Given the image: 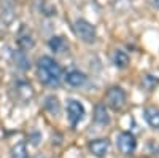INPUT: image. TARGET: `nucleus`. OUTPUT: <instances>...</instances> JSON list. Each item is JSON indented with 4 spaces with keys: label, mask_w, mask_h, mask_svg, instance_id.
<instances>
[{
    "label": "nucleus",
    "mask_w": 159,
    "mask_h": 158,
    "mask_svg": "<svg viewBox=\"0 0 159 158\" xmlns=\"http://www.w3.org/2000/svg\"><path fill=\"white\" fill-rule=\"evenodd\" d=\"M37 72L40 82L48 86H59L64 77V70L57 61H54L51 56H42L37 62Z\"/></svg>",
    "instance_id": "1"
},
{
    "label": "nucleus",
    "mask_w": 159,
    "mask_h": 158,
    "mask_svg": "<svg viewBox=\"0 0 159 158\" xmlns=\"http://www.w3.org/2000/svg\"><path fill=\"white\" fill-rule=\"evenodd\" d=\"M73 31H75V35L84 43H94L97 38L96 27L86 19H76L73 22Z\"/></svg>",
    "instance_id": "2"
},
{
    "label": "nucleus",
    "mask_w": 159,
    "mask_h": 158,
    "mask_svg": "<svg viewBox=\"0 0 159 158\" xmlns=\"http://www.w3.org/2000/svg\"><path fill=\"white\" fill-rule=\"evenodd\" d=\"M105 101H107V105L115 110H119L124 107L126 104V93L123 88L119 86H113L107 91V94H105Z\"/></svg>",
    "instance_id": "3"
},
{
    "label": "nucleus",
    "mask_w": 159,
    "mask_h": 158,
    "mask_svg": "<svg viewBox=\"0 0 159 158\" xmlns=\"http://www.w3.org/2000/svg\"><path fill=\"white\" fill-rule=\"evenodd\" d=\"M86 110H84V105L76 101V99H69L67 101V118L72 126H76L80 122L83 120Z\"/></svg>",
    "instance_id": "4"
},
{
    "label": "nucleus",
    "mask_w": 159,
    "mask_h": 158,
    "mask_svg": "<svg viewBox=\"0 0 159 158\" xmlns=\"http://www.w3.org/2000/svg\"><path fill=\"white\" fill-rule=\"evenodd\" d=\"M118 149L121 153L124 155H132L135 152V147H137V141H135V136L132 133H127V131H123L119 133L118 136Z\"/></svg>",
    "instance_id": "5"
},
{
    "label": "nucleus",
    "mask_w": 159,
    "mask_h": 158,
    "mask_svg": "<svg viewBox=\"0 0 159 158\" xmlns=\"http://www.w3.org/2000/svg\"><path fill=\"white\" fill-rule=\"evenodd\" d=\"M89 152L94 155V156H97V158H103L105 155L108 153V150H110V141L108 139H94V141H91L89 142Z\"/></svg>",
    "instance_id": "6"
},
{
    "label": "nucleus",
    "mask_w": 159,
    "mask_h": 158,
    "mask_svg": "<svg viewBox=\"0 0 159 158\" xmlns=\"http://www.w3.org/2000/svg\"><path fill=\"white\" fill-rule=\"evenodd\" d=\"M65 82H67V85H70V86H73V88H80V86H83L84 83H86V80H88V77L83 74V72H80V70H76V69H72V70H69L67 74H65Z\"/></svg>",
    "instance_id": "7"
},
{
    "label": "nucleus",
    "mask_w": 159,
    "mask_h": 158,
    "mask_svg": "<svg viewBox=\"0 0 159 158\" xmlns=\"http://www.w3.org/2000/svg\"><path fill=\"white\" fill-rule=\"evenodd\" d=\"M16 96L22 102H29L34 98V89L27 82H18L16 83Z\"/></svg>",
    "instance_id": "8"
},
{
    "label": "nucleus",
    "mask_w": 159,
    "mask_h": 158,
    "mask_svg": "<svg viewBox=\"0 0 159 158\" xmlns=\"http://www.w3.org/2000/svg\"><path fill=\"white\" fill-rule=\"evenodd\" d=\"M94 122L100 126H105L110 123V115L107 110V105L105 104H97L94 109Z\"/></svg>",
    "instance_id": "9"
},
{
    "label": "nucleus",
    "mask_w": 159,
    "mask_h": 158,
    "mask_svg": "<svg viewBox=\"0 0 159 158\" xmlns=\"http://www.w3.org/2000/svg\"><path fill=\"white\" fill-rule=\"evenodd\" d=\"M145 120L151 128H159V109L156 107H147L143 110Z\"/></svg>",
    "instance_id": "10"
},
{
    "label": "nucleus",
    "mask_w": 159,
    "mask_h": 158,
    "mask_svg": "<svg viewBox=\"0 0 159 158\" xmlns=\"http://www.w3.org/2000/svg\"><path fill=\"white\" fill-rule=\"evenodd\" d=\"M13 59H15V65L21 70H27L30 67V62H29L27 56H25L24 50H18V51L13 53Z\"/></svg>",
    "instance_id": "11"
},
{
    "label": "nucleus",
    "mask_w": 159,
    "mask_h": 158,
    "mask_svg": "<svg viewBox=\"0 0 159 158\" xmlns=\"http://www.w3.org/2000/svg\"><path fill=\"white\" fill-rule=\"evenodd\" d=\"M45 109H46L51 115H59V112H61L59 99H57L56 96H52V94L46 96V99H45Z\"/></svg>",
    "instance_id": "12"
},
{
    "label": "nucleus",
    "mask_w": 159,
    "mask_h": 158,
    "mask_svg": "<svg viewBox=\"0 0 159 158\" xmlns=\"http://www.w3.org/2000/svg\"><path fill=\"white\" fill-rule=\"evenodd\" d=\"M11 158H29V153H27V146H25L24 141H19L16 142L11 149V153H10Z\"/></svg>",
    "instance_id": "13"
},
{
    "label": "nucleus",
    "mask_w": 159,
    "mask_h": 158,
    "mask_svg": "<svg viewBox=\"0 0 159 158\" xmlns=\"http://www.w3.org/2000/svg\"><path fill=\"white\" fill-rule=\"evenodd\" d=\"M113 64L116 65V67H119V69L127 67V64H129L127 53L123 51V50H116V51L113 53Z\"/></svg>",
    "instance_id": "14"
},
{
    "label": "nucleus",
    "mask_w": 159,
    "mask_h": 158,
    "mask_svg": "<svg viewBox=\"0 0 159 158\" xmlns=\"http://www.w3.org/2000/svg\"><path fill=\"white\" fill-rule=\"evenodd\" d=\"M48 45L54 53H62V51H65V48H67V42L64 40V37H52Z\"/></svg>",
    "instance_id": "15"
},
{
    "label": "nucleus",
    "mask_w": 159,
    "mask_h": 158,
    "mask_svg": "<svg viewBox=\"0 0 159 158\" xmlns=\"http://www.w3.org/2000/svg\"><path fill=\"white\" fill-rule=\"evenodd\" d=\"M18 43H19V48L21 50H29L34 46V38H32V34L30 32H22L18 38Z\"/></svg>",
    "instance_id": "16"
},
{
    "label": "nucleus",
    "mask_w": 159,
    "mask_h": 158,
    "mask_svg": "<svg viewBox=\"0 0 159 158\" xmlns=\"http://www.w3.org/2000/svg\"><path fill=\"white\" fill-rule=\"evenodd\" d=\"M157 78L156 77H153V75H145L143 77V80H142V83H143V86L147 88V89H153L156 85H157Z\"/></svg>",
    "instance_id": "17"
},
{
    "label": "nucleus",
    "mask_w": 159,
    "mask_h": 158,
    "mask_svg": "<svg viewBox=\"0 0 159 158\" xmlns=\"http://www.w3.org/2000/svg\"><path fill=\"white\" fill-rule=\"evenodd\" d=\"M151 2H153V5H154V7H157V8H159V0H151Z\"/></svg>",
    "instance_id": "18"
},
{
    "label": "nucleus",
    "mask_w": 159,
    "mask_h": 158,
    "mask_svg": "<svg viewBox=\"0 0 159 158\" xmlns=\"http://www.w3.org/2000/svg\"><path fill=\"white\" fill-rule=\"evenodd\" d=\"M35 158H45V156H42V155H38V156H35Z\"/></svg>",
    "instance_id": "19"
}]
</instances>
